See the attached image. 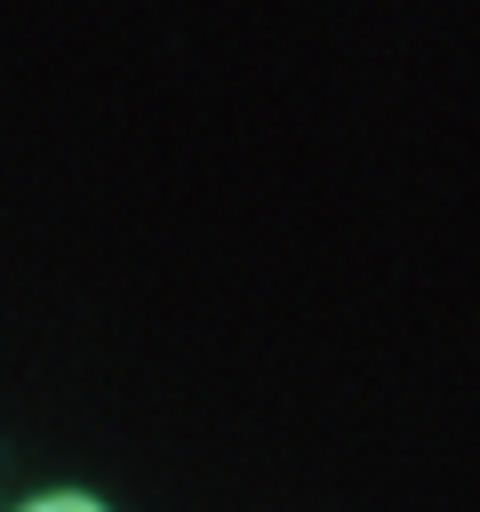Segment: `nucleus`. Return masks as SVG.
Instances as JSON below:
<instances>
[{
  "instance_id": "nucleus-1",
  "label": "nucleus",
  "mask_w": 480,
  "mask_h": 512,
  "mask_svg": "<svg viewBox=\"0 0 480 512\" xmlns=\"http://www.w3.org/2000/svg\"><path fill=\"white\" fill-rule=\"evenodd\" d=\"M32 512H96L88 496H48V504H32Z\"/></svg>"
}]
</instances>
